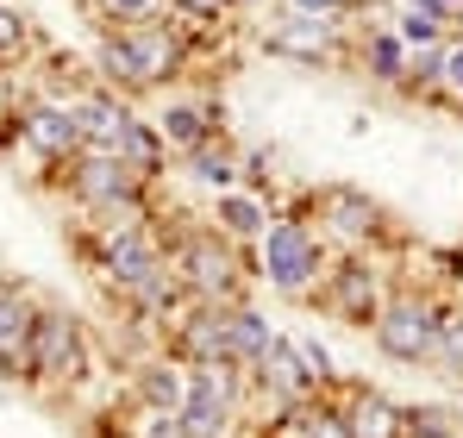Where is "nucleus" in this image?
<instances>
[{"label":"nucleus","mask_w":463,"mask_h":438,"mask_svg":"<svg viewBox=\"0 0 463 438\" xmlns=\"http://www.w3.org/2000/svg\"><path fill=\"white\" fill-rule=\"evenodd\" d=\"M257 276L282 294H307L319 276H326V244L307 219H276L263 225L257 238Z\"/></svg>","instance_id":"2"},{"label":"nucleus","mask_w":463,"mask_h":438,"mask_svg":"<svg viewBox=\"0 0 463 438\" xmlns=\"http://www.w3.org/2000/svg\"><path fill=\"white\" fill-rule=\"evenodd\" d=\"M138 438H182V420H175V414H151Z\"/></svg>","instance_id":"32"},{"label":"nucleus","mask_w":463,"mask_h":438,"mask_svg":"<svg viewBox=\"0 0 463 438\" xmlns=\"http://www.w3.org/2000/svg\"><path fill=\"white\" fill-rule=\"evenodd\" d=\"M175 276H182V294L188 300H220L232 307L244 276H238V251H232L226 232H188L182 251H175Z\"/></svg>","instance_id":"4"},{"label":"nucleus","mask_w":463,"mask_h":438,"mask_svg":"<svg viewBox=\"0 0 463 438\" xmlns=\"http://www.w3.org/2000/svg\"><path fill=\"white\" fill-rule=\"evenodd\" d=\"M288 13H307V19H351L357 13V0H288Z\"/></svg>","instance_id":"25"},{"label":"nucleus","mask_w":463,"mask_h":438,"mask_svg":"<svg viewBox=\"0 0 463 438\" xmlns=\"http://www.w3.org/2000/svg\"><path fill=\"white\" fill-rule=\"evenodd\" d=\"M88 376V332L63 307H38L32 319V345H25V382L38 388H70Z\"/></svg>","instance_id":"3"},{"label":"nucleus","mask_w":463,"mask_h":438,"mask_svg":"<svg viewBox=\"0 0 463 438\" xmlns=\"http://www.w3.org/2000/svg\"><path fill=\"white\" fill-rule=\"evenodd\" d=\"M19 44H25V13L0 0V57H13Z\"/></svg>","instance_id":"27"},{"label":"nucleus","mask_w":463,"mask_h":438,"mask_svg":"<svg viewBox=\"0 0 463 438\" xmlns=\"http://www.w3.org/2000/svg\"><path fill=\"white\" fill-rule=\"evenodd\" d=\"M19 132H25V145L44 150V157H57V163H70L81 150V126H76V100H38L25 119H19Z\"/></svg>","instance_id":"9"},{"label":"nucleus","mask_w":463,"mask_h":438,"mask_svg":"<svg viewBox=\"0 0 463 438\" xmlns=\"http://www.w3.org/2000/svg\"><path fill=\"white\" fill-rule=\"evenodd\" d=\"M113 157H119V163H126L138 182H151V176H163V157H169V145L156 138L151 119H132V132L119 138V150H113Z\"/></svg>","instance_id":"20"},{"label":"nucleus","mask_w":463,"mask_h":438,"mask_svg":"<svg viewBox=\"0 0 463 438\" xmlns=\"http://www.w3.org/2000/svg\"><path fill=\"white\" fill-rule=\"evenodd\" d=\"M38 307L25 300L19 282H0V376H25V345H32Z\"/></svg>","instance_id":"13"},{"label":"nucleus","mask_w":463,"mask_h":438,"mask_svg":"<svg viewBox=\"0 0 463 438\" xmlns=\"http://www.w3.org/2000/svg\"><path fill=\"white\" fill-rule=\"evenodd\" d=\"M364 63H370L376 81H401V75H407V44H401V38H388V32H376V38L364 44Z\"/></svg>","instance_id":"22"},{"label":"nucleus","mask_w":463,"mask_h":438,"mask_svg":"<svg viewBox=\"0 0 463 438\" xmlns=\"http://www.w3.org/2000/svg\"><path fill=\"white\" fill-rule=\"evenodd\" d=\"M182 388H188V369H175L169 357H156V364L138 369V401H145L151 414H175V407H182Z\"/></svg>","instance_id":"21"},{"label":"nucleus","mask_w":463,"mask_h":438,"mask_svg":"<svg viewBox=\"0 0 463 438\" xmlns=\"http://www.w3.org/2000/svg\"><path fill=\"white\" fill-rule=\"evenodd\" d=\"M132 107L119 100V94H81L76 100V126H81V150H119V138L132 132Z\"/></svg>","instance_id":"10"},{"label":"nucleus","mask_w":463,"mask_h":438,"mask_svg":"<svg viewBox=\"0 0 463 438\" xmlns=\"http://www.w3.org/2000/svg\"><path fill=\"white\" fill-rule=\"evenodd\" d=\"M301 414H307V438H351L338 407H301Z\"/></svg>","instance_id":"26"},{"label":"nucleus","mask_w":463,"mask_h":438,"mask_svg":"<svg viewBox=\"0 0 463 438\" xmlns=\"http://www.w3.org/2000/svg\"><path fill=\"white\" fill-rule=\"evenodd\" d=\"M100 75L113 88H156L182 70V32L163 25V19H145V25H119L100 38Z\"/></svg>","instance_id":"1"},{"label":"nucleus","mask_w":463,"mask_h":438,"mask_svg":"<svg viewBox=\"0 0 463 438\" xmlns=\"http://www.w3.org/2000/svg\"><path fill=\"white\" fill-rule=\"evenodd\" d=\"M445 6H463V0H445Z\"/></svg>","instance_id":"33"},{"label":"nucleus","mask_w":463,"mask_h":438,"mask_svg":"<svg viewBox=\"0 0 463 438\" xmlns=\"http://www.w3.org/2000/svg\"><path fill=\"white\" fill-rule=\"evenodd\" d=\"M169 6H175L182 19H220V13H226L232 0H169Z\"/></svg>","instance_id":"31"},{"label":"nucleus","mask_w":463,"mask_h":438,"mask_svg":"<svg viewBox=\"0 0 463 438\" xmlns=\"http://www.w3.org/2000/svg\"><path fill=\"white\" fill-rule=\"evenodd\" d=\"M213 219H220L213 232H226L232 244H238V238H263V225H269V207H263L257 195H244V188H226V195L213 201Z\"/></svg>","instance_id":"19"},{"label":"nucleus","mask_w":463,"mask_h":438,"mask_svg":"<svg viewBox=\"0 0 463 438\" xmlns=\"http://www.w3.org/2000/svg\"><path fill=\"white\" fill-rule=\"evenodd\" d=\"M439 63H445V44H413V57H407V75H401V81H439Z\"/></svg>","instance_id":"24"},{"label":"nucleus","mask_w":463,"mask_h":438,"mask_svg":"<svg viewBox=\"0 0 463 438\" xmlns=\"http://www.w3.org/2000/svg\"><path fill=\"white\" fill-rule=\"evenodd\" d=\"M151 126H156V138H163L169 150H182V157H188L194 145H207V138L220 132L213 107H201V100H169V107L156 113Z\"/></svg>","instance_id":"14"},{"label":"nucleus","mask_w":463,"mask_h":438,"mask_svg":"<svg viewBox=\"0 0 463 438\" xmlns=\"http://www.w3.org/2000/svg\"><path fill=\"white\" fill-rule=\"evenodd\" d=\"M269 338H276V332H269V319H263L257 307H244V300L226 307V364L232 369H250L257 357H263Z\"/></svg>","instance_id":"15"},{"label":"nucleus","mask_w":463,"mask_h":438,"mask_svg":"<svg viewBox=\"0 0 463 438\" xmlns=\"http://www.w3.org/2000/svg\"><path fill=\"white\" fill-rule=\"evenodd\" d=\"M338 414H345V433L351 438H407L401 433V407L388 395H376V388H357L351 407H338Z\"/></svg>","instance_id":"17"},{"label":"nucleus","mask_w":463,"mask_h":438,"mask_svg":"<svg viewBox=\"0 0 463 438\" xmlns=\"http://www.w3.org/2000/svg\"><path fill=\"white\" fill-rule=\"evenodd\" d=\"M439 81H445L451 94H463V44H445V63H439Z\"/></svg>","instance_id":"30"},{"label":"nucleus","mask_w":463,"mask_h":438,"mask_svg":"<svg viewBox=\"0 0 463 438\" xmlns=\"http://www.w3.org/2000/svg\"><path fill=\"white\" fill-rule=\"evenodd\" d=\"M439 307L432 300H394L376 313V345H383V357L394 364H426L432 357V345H439Z\"/></svg>","instance_id":"6"},{"label":"nucleus","mask_w":463,"mask_h":438,"mask_svg":"<svg viewBox=\"0 0 463 438\" xmlns=\"http://www.w3.org/2000/svg\"><path fill=\"white\" fill-rule=\"evenodd\" d=\"M70 188H76V201L88 214L94 207H119V201H145V182L113 150H76L70 157Z\"/></svg>","instance_id":"7"},{"label":"nucleus","mask_w":463,"mask_h":438,"mask_svg":"<svg viewBox=\"0 0 463 438\" xmlns=\"http://www.w3.org/2000/svg\"><path fill=\"white\" fill-rule=\"evenodd\" d=\"M182 438H226L232 420H238V388H232L226 364H201L188 369V388H182Z\"/></svg>","instance_id":"5"},{"label":"nucleus","mask_w":463,"mask_h":438,"mask_svg":"<svg viewBox=\"0 0 463 438\" xmlns=\"http://www.w3.org/2000/svg\"><path fill=\"white\" fill-rule=\"evenodd\" d=\"M244 6H257V0H244Z\"/></svg>","instance_id":"34"},{"label":"nucleus","mask_w":463,"mask_h":438,"mask_svg":"<svg viewBox=\"0 0 463 438\" xmlns=\"http://www.w3.org/2000/svg\"><path fill=\"white\" fill-rule=\"evenodd\" d=\"M319 219H326V238L364 244V238L383 225V207H376L364 188H326V195H319Z\"/></svg>","instance_id":"11"},{"label":"nucleus","mask_w":463,"mask_h":438,"mask_svg":"<svg viewBox=\"0 0 463 438\" xmlns=\"http://www.w3.org/2000/svg\"><path fill=\"white\" fill-rule=\"evenodd\" d=\"M100 6H107V13H113L119 25H145V19H151L163 0H100Z\"/></svg>","instance_id":"29"},{"label":"nucleus","mask_w":463,"mask_h":438,"mask_svg":"<svg viewBox=\"0 0 463 438\" xmlns=\"http://www.w3.org/2000/svg\"><path fill=\"white\" fill-rule=\"evenodd\" d=\"M295 351H301V364H307L313 382H332V351H326L319 338H295Z\"/></svg>","instance_id":"28"},{"label":"nucleus","mask_w":463,"mask_h":438,"mask_svg":"<svg viewBox=\"0 0 463 438\" xmlns=\"http://www.w3.org/2000/svg\"><path fill=\"white\" fill-rule=\"evenodd\" d=\"M269 51H276V57H301V63H319V57L332 51V19L288 13V19L269 32Z\"/></svg>","instance_id":"16"},{"label":"nucleus","mask_w":463,"mask_h":438,"mask_svg":"<svg viewBox=\"0 0 463 438\" xmlns=\"http://www.w3.org/2000/svg\"><path fill=\"white\" fill-rule=\"evenodd\" d=\"M250 376H257V388H269L276 401H307V388H313V376L307 364H301V351H295V338H269L263 345V357L250 364Z\"/></svg>","instance_id":"12"},{"label":"nucleus","mask_w":463,"mask_h":438,"mask_svg":"<svg viewBox=\"0 0 463 438\" xmlns=\"http://www.w3.org/2000/svg\"><path fill=\"white\" fill-rule=\"evenodd\" d=\"M182 169H188V176H194L201 188H213V195L238 188V176H244V169H238V150H232L226 138H220V132H213L207 145H194V150H188V157H182Z\"/></svg>","instance_id":"18"},{"label":"nucleus","mask_w":463,"mask_h":438,"mask_svg":"<svg viewBox=\"0 0 463 438\" xmlns=\"http://www.w3.org/2000/svg\"><path fill=\"white\" fill-rule=\"evenodd\" d=\"M326 307L338 313V319H351V326H376V313H383V282H376V270L370 263H338L332 270V282H326Z\"/></svg>","instance_id":"8"},{"label":"nucleus","mask_w":463,"mask_h":438,"mask_svg":"<svg viewBox=\"0 0 463 438\" xmlns=\"http://www.w3.org/2000/svg\"><path fill=\"white\" fill-rule=\"evenodd\" d=\"M401 433L407 438H463L458 414H445V407H401Z\"/></svg>","instance_id":"23"}]
</instances>
